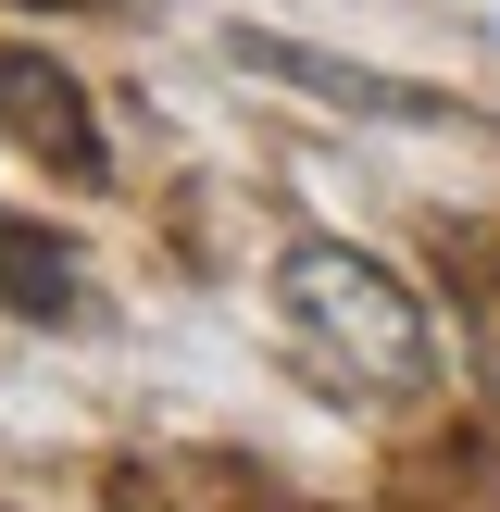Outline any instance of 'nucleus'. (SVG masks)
<instances>
[{
    "instance_id": "obj_4",
    "label": "nucleus",
    "mask_w": 500,
    "mask_h": 512,
    "mask_svg": "<svg viewBox=\"0 0 500 512\" xmlns=\"http://www.w3.org/2000/svg\"><path fill=\"white\" fill-rule=\"evenodd\" d=\"M0 313H25V325H75L88 313V263L50 225H25V213H0Z\"/></svg>"
},
{
    "instance_id": "obj_5",
    "label": "nucleus",
    "mask_w": 500,
    "mask_h": 512,
    "mask_svg": "<svg viewBox=\"0 0 500 512\" xmlns=\"http://www.w3.org/2000/svg\"><path fill=\"white\" fill-rule=\"evenodd\" d=\"M13 13H75V0H13Z\"/></svg>"
},
{
    "instance_id": "obj_2",
    "label": "nucleus",
    "mask_w": 500,
    "mask_h": 512,
    "mask_svg": "<svg viewBox=\"0 0 500 512\" xmlns=\"http://www.w3.org/2000/svg\"><path fill=\"white\" fill-rule=\"evenodd\" d=\"M0 138H13L25 163L75 175V188L100 175V125H88V88H75V75L50 63V50H0Z\"/></svg>"
},
{
    "instance_id": "obj_1",
    "label": "nucleus",
    "mask_w": 500,
    "mask_h": 512,
    "mask_svg": "<svg viewBox=\"0 0 500 512\" xmlns=\"http://www.w3.org/2000/svg\"><path fill=\"white\" fill-rule=\"evenodd\" d=\"M275 313H288V338L313 350L338 388H363V400H413L425 363H438L425 300L400 288L375 250H350V238H300L288 263H275Z\"/></svg>"
},
{
    "instance_id": "obj_3",
    "label": "nucleus",
    "mask_w": 500,
    "mask_h": 512,
    "mask_svg": "<svg viewBox=\"0 0 500 512\" xmlns=\"http://www.w3.org/2000/svg\"><path fill=\"white\" fill-rule=\"evenodd\" d=\"M250 75H288V88H313V100H338V113H388V125H438V100L425 88H388V75H363V63H325V50H288V38H225Z\"/></svg>"
}]
</instances>
